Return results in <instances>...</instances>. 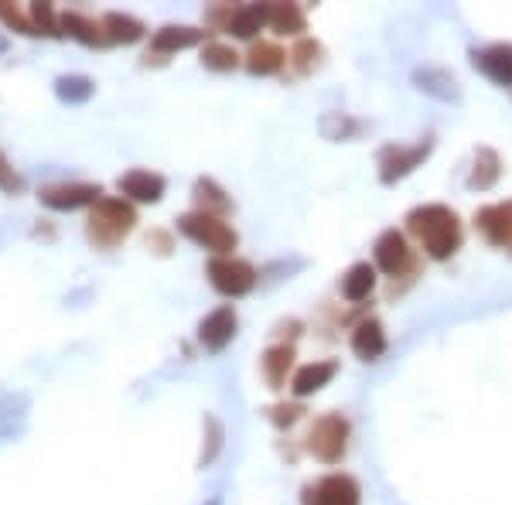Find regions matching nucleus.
I'll return each mask as SVG.
<instances>
[{"instance_id": "f257e3e1", "label": "nucleus", "mask_w": 512, "mask_h": 505, "mask_svg": "<svg viewBox=\"0 0 512 505\" xmlns=\"http://www.w3.org/2000/svg\"><path fill=\"white\" fill-rule=\"evenodd\" d=\"M410 233L420 239L424 253L431 260H451L454 253L461 250V239H465V229H461L458 212L448 209V205H424V209L410 212Z\"/></svg>"}, {"instance_id": "f03ea898", "label": "nucleus", "mask_w": 512, "mask_h": 505, "mask_svg": "<svg viewBox=\"0 0 512 505\" xmlns=\"http://www.w3.org/2000/svg\"><path fill=\"white\" fill-rule=\"evenodd\" d=\"M134 222H137V212L130 202H123V198H99L93 205V212H89L86 236L99 250H110V246H117L120 239L134 229Z\"/></svg>"}, {"instance_id": "7ed1b4c3", "label": "nucleus", "mask_w": 512, "mask_h": 505, "mask_svg": "<svg viewBox=\"0 0 512 505\" xmlns=\"http://www.w3.org/2000/svg\"><path fill=\"white\" fill-rule=\"evenodd\" d=\"M178 229L192 239V243L205 246V250L216 256H229L239 243L236 229L229 226L222 215H209V212H185L178 219Z\"/></svg>"}, {"instance_id": "20e7f679", "label": "nucleus", "mask_w": 512, "mask_h": 505, "mask_svg": "<svg viewBox=\"0 0 512 505\" xmlns=\"http://www.w3.org/2000/svg\"><path fill=\"white\" fill-rule=\"evenodd\" d=\"M349 447V420L342 413H325L311 424V434H308V451L315 454L318 461L325 465H338Z\"/></svg>"}, {"instance_id": "39448f33", "label": "nucleus", "mask_w": 512, "mask_h": 505, "mask_svg": "<svg viewBox=\"0 0 512 505\" xmlns=\"http://www.w3.org/2000/svg\"><path fill=\"white\" fill-rule=\"evenodd\" d=\"M205 273H209V284L216 287L222 297H243L256 287L253 263L236 260V256H212Z\"/></svg>"}, {"instance_id": "423d86ee", "label": "nucleus", "mask_w": 512, "mask_h": 505, "mask_svg": "<svg viewBox=\"0 0 512 505\" xmlns=\"http://www.w3.org/2000/svg\"><path fill=\"white\" fill-rule=\"evenodd\" d=\"M359 482L352 475H325L315 485H304L301 505H362Z\"/></svg>"}, {"instance_id": "0eeeda50", "label": "nucleus", "mask_w": 512, "mask_h": 505, "mask_svg": "<svg viewBox=\"0 0 512 505\" xmlns=\"http://www.w3.org/2000/svg\"><path fill=\"white\" fill-rule=\"evenodd\" d=\"M427 154H431V140L414 144V147H400V144L383 147V151H379V181H383V185H393V181L407 178Z\"/></svg>"}, {"instance_id": "6e6552de", "label": "nucleus", "mask_w": 512, "mask_h": 505, "mask_svg": "<svg viewBox=\"0 0 512 505\" xmlns=\"http://www.w3.org/2000/svg\"><path fill=\"white\" fill-rule=\"evenodd\" d=\"M103 198V188L99 185H86V181H65V185H48L41 188V205L55 212H72L82 209V205H96Z\"/></svg>"}, {"instance_id": "1a4fd4ad", "label": "nucleus", "mask_w": 512, "mask_h": 505, "mask_svg": "<svg viewBox=\"0 0 512 505\" xmlns=\"http://www.w3.org/2000/svg\"><path fill=\"white\" fill-rule=\"evenodd\" d=\"M236 328H239V318H236L233 304H222V308L202 318V325H198V342L209 352H222L236 338Z\"/></svg>"}, {"instance_id": "9d476101", "label": "nucleus", "mask_w": 512, "mask_h": 505, "mask_svg": "<svg viewBox=\"0 0 512 505\" xmlns=\"http://www.w3.org/2000/svg\"><path fill=\"white\" fill-rule=\"evenodd\" d=\"M410 260H414V253H410V243H407V236H403V233L386 229V233L376 239V267L383 273L400 277V273L410 267Z\"/></svg>"}, {"instance_id": "9b49d317", "label": "nucleus", "mask_w": 512, "mask_h": 505, "mask_svg": "<svg viewBox=\"0 0 512 505\" xmlns=\"http://www.w3.org/2000/svg\"><path fill=\"white\" fill-rule=\"evenodd\" d=\"M475 226L492 246H512V202H499V205H485V209H478Z\"/></svg>"}, {"instance_id": "f8f14e48", "label": "nucleus", "mask_w": 512, "mask_h": 505, "mask_svg": "<svg viewBox=\"0 0 512 505\" xmlns=\"http://www.w3.org/2000/svg\"><path fill=\"white\" fill-rule=\"evenodd\" d=\"M117 185H120V192L130 198V202H147V205L161 202L164 188H168L161 175H154V171H144V168L127 171V175H123Z\"/></svg>"}, {"instance_id": "ddd939ff", "label": "nucleus", "mask_w": 512, "mask_h": 505, "mask_svg": "<svg viewBox=\"0 0 512 505\" xmlns=\"http://www.w3.org/2000/svg\"><path fill=\"white\" fill-rule=\"evenodd\" d=\"M352 352L359 355L362 362H376L379 355L386 352V331L379 325L376 318H366L359 321L352 331Z\"/></svg>"}, {"instance_id": "4468645a", "label": "nucleus", "mask_w": 512, "mask_h": 505, "mask_svg": "<svg viewBox=\"0 0 512 505\" xmlns=\"http://www.w3.org/2000/svg\"><path fill=\"white\" fill-rule=\"evenodd\" d=\"M335 372H338V362H332V359H321V362H308V366H301L294 372V379H291L294 396H311V393H318V389H325L335 379Z\"/></svg>"}, {"instance_id": "2eb2a0df", "label": "nucleus", "mask_w": 512, "mask_h": 505, "mask_svg": "<svg viewBox=\"0 0 512 505\" xmlns=\"http://www.w3.org/2000/svg\"><path fill=\"white\" fill-rule=\"evenodd\" d=\"M475 65L499 86H512V45H489L475 52Z\"/></svg>"}, {"instance_id": "dca6fc26", "label": "nucleus", "mask_w": 512, "mask_h": 505, "mask_svg": "<svg viewBox=\"0 0 512 505\" xmlns=\"http://www.w3.org/2000/svg\"><path fill=\"white\" fill-rule=\"evenodd\" d=\"M260 28H270V4H243L233 11L226 31L236 38H256Z\"/></svg>"}, {"instance_id": "f3484780", "label": "nucleus", "mask_w": 512, "mask_h": 505, "mask_svg": "<svg viewBox=\"0 0 512 505\" xmlns=\"http://www.w3.org/2000/svg\"><path fill=\"white\" fill-rule=\"evenodd\" d=\"M202 38H205L202 28H192V24H168V28H161L158 35L151 38V48L154 52H181V48L198 45Z\"/></svg>"}, {"instance_id": "a211bd4d", "label": "nucleus", "mask_w": 512, "mask_h": 505, "mask_svg": "<svg viewBox=\"0 0 512 505\" xmlns=\"http://www.w3.org/2000/svg\"><path fill=\"white\" fill-rule=\"evenodd\" d=\"M287 55L284 48L274 45V41H256L250 48V55H246V69L253 72V76H274V72L284 69Z\"/></svg>"}, {"instance_id": "6ab92c4d", "label": "nucleus", "mask_w": 512, "mask_h": 505, "mask_svg": "<svg viewBox=\"0 0 512 505\" xmlns=\"http://www.w3.org/2000/svg\"><path fill=\"white\" fill-rule=\"evenodd\" d=\"M59 28L65 31V35L82 41V45H110V38H106V31H103V21L96 24L93 18H82V14H76V11L62 14Z\"/></svg>"}, {"instance_id": "aec40b11", "label": "nucleus", "mask_w": 512, "mask_h": 505, "mask_svg": "<svg viewBox=\"0 0 512 505\" xmlns=\"http://www.w3.org/2000/svg\"><path fill=\"white\" fill-rule=\"evenodd\" d=\"M260 366H263V376H267L270 389H280L287 383V372L294 366V349L291 345H270V349L263 352Z\"/></svg>"}, {"instance_id": "412c9836", "label": "nucleus", "mask_w": 512, "mask_h": 505, "mask_svg": "<svg viewBox=\"0 0 512 505\" xmlns=\"http://www.w3.org/2000/svg\"><path fill=\"white\" fill-rule=\"evenodd\" d=\"M103 31L106 38L113 41V45H134V41L144 38V24H140L137 18H130V14H120V11H110L103 18Z\"/></svg>"}, {"instance_id": "4be33fe9", "label": "nucleus", "mask_w": 512, "mask_h": 505, "mask_svg": "<svg viewBox=\"0 0 512 505\" xmlns=\"http://www.w3.org/2000/svg\"><path fill=\"white\" fill-rule=\"evenodd\" d=\"M373 291H376L373 263H355V267H349V273L342 277V294L349 297V301H366Z\"/></svg>"}, {"instance_id": "5701e85b", "label": "nucleus", "mask_w": 512, "mask_h": 505, "mask_svg": "<svg viewBox=\"0 0 512 505\" xmlns=\"http://www.w3.org/2000/svg\"><path fill=\"white\" fill-rule=\"evenodd\" d=\"M270 28L277 35H301L308 28V18L297 4H270Z\"/></svg>"}, {"instance_id": "b1692460", "label": "nucleus", "mask_w": 512, "mask_h": 505, "mask_svg": "<svg viewBox=\"0 0 512 505\" xmlns=\"http://www.w3.org/2000/svg\"><path fill=\"white\" fill-rule=\"evenodd\" d=\"M499 175H502L499 154L489 151V147H478V154H475V171H472V178H468V185H472V188H492L495 181H499Z\"/></svg>"}, {"instance_id": "393cba45", "label": "nucleus", "mask_w": 512, "mask_h": 505, "mask_svg": "<svg viewBox=\"0 0 512 505\" xmlns=\"http://www.w3.org/2000/svg\"><path fill=\"white\" fill-rule=\"evenodd\" d=\"M195 202H198V212H209V215H226L229 212V198L212 178L195 181Z\"/></svg>"}, {"instance_id": "a878e982", "label": "nucleus", "mask_w": 512, "mask_h": 505, "mask_svg": "<svg viewBox=\"0 0 512 505\" xmlns=\"http://www.w3.org/2000/svg\"><path fill=\"white\" fill-rule=\"evenodd\" d=\"M96 93V82L89 76H59L55 79V96L62 103H86Z\"/></svg>"}, {"instance_id": "bb28decb", "label": "nucleus", "mask_w": 512, "mask_h": 505, "mask_svg": "<svg viewBox=\"0 0 512 505\" xmlns=\"http://www.w3.org/2000/svg\"><path fill=\"white\" fill-rule=\"evenodd\" d=\"M202 65L212 72H233L239 65V52L233 45H222V41H212V45L202 48Z\"/></svg>"}, {"instance_id": "cd10ccee", "label": "nucleus", "mask_w": 512, "mask_h": 505, "mask_svg": "<svg viewBox=\"0 0 512 505\" xmlns=\"http://www.w3.org/2000/svg\"><path fill=\"white\" fill-rule=\"evenodd\" d=\"M28 18L35 24L38 35H62L59 31V18H55V7L45 4V0H35V4H28Z\"/></svg>"}, {"instance_id": "c85d7f7f", "label": "nucleus", "mask_w": 512, "mask_h": 505, "mask_svg": "<svg viewBox=\"0 0 512 505\" xmlns=\"http://www.w3.org/2000/svg\"><path fill=\"white\" fill-rule=\"evenodd\" d=\"M318 55H321V45L318 41H311V38H301L294 45V52H291V62H294V69L297 72H311L318 65Z\"/></svg>"}, {"instance_id": "c756f323", "label": "nucleus", "mask_w": 512, "mask_h": 505, "mask_svg": "<svg viewBox=\"0 0 512 505\" xmlns=\"http://www.w3.org/2000/svg\"><path fill=\"white\" fill-rule=\"evenodd\" d=\"M0 21H4L7 28L21 31V35H38V31H35V24H31L28 14H24L21 7L7 4V0H0Z\"/></svg>"}, {"instance_id": "7c9ffc66", "label": "nucleus", "mask_w": 512, "mask_h": 505, "mask_svg": "<svg viewBox=\"0 0 512 505\" xmlns=\"http://www.w3.org/2000/svg\"><path fill=\"white\" fill-rule=\"evenodd\" d=\"M301 407L297 403H277V407H270V420H274L277 427H291V424H297L301 420Z\"/></svg>"}, {"instance_id": "2f4dec72", "label": "nucleus", "mask_w": 512, "mask_h": 505, "mask_svg": "<svg viewBox=\"0 0 512 505\" xmlns=\"http://www.w3.org/2000/svg\"><path fill=\"white\" fill-rule=\"evenodd\" d=\"M0 188H4V192H11V195L24 192V178L11 168V164H7L4 154H0Z\"/></svg>"}, {"instance_id": "473e14b6", "label": "nucleus", "mask_w": 512, "mask_h": 505, "mask_svg": "<svg viewBox=\"0 0 512 505\" xmlns=\"http://www.w3.org/2000/svg\"><path fill=\"white\" fill-rule=\"evenodd\" d=\"M205 420H209V427H212V437H209V451L202 454V465H209V461L219 454V447H222V424L216 417H205Z\"/></svg>"}, {"instance_id": "72a5a7b5", "label": "nucleus", "mask_w": 512, "mask_h": 505, "mask_svg": "<svg viewBox=\"0 0 512 505\" xmlns=\"http://www.w3.org/2000/svg\"><path fill=\"white\" fill-rule=\"evenodd\" d=\"M0 52H7V38H0Z\"/></svg>"}]
</instances>
